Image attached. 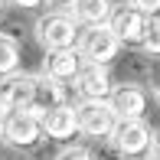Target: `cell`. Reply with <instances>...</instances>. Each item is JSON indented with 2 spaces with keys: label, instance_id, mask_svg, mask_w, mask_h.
<instances>
[{
  "label": "cell",
  "instance_id": "obj_1",
  "mask_svg": "<svg viewBox=\"0 0 160 160\" xmlns=\"http://www.w3.org/2000/svg\"><path fill=\"white\" fill-rule=\"evenodd\" d=\"M75 49H78V56H82V62L108 65L121 52V42H118V36H114V30L105 23V26H85V30H78Z\"/></svg>",
  "mask_w": 160,
  "mask_h": 160
},
{
  "label": "cell",
  "instance_id": "obj_14",
  "mask_svg": "<svg viewBox=\"0 0 160 160\" xmlns=\"http://www.w3.org/2000/svg\"><path fill=\"white\" fill-rule=\"evenodd\" d=\"M20 69V42L10 33H0V78L17 75Z\"/></svg>",
  "mask_w": 160,
  "mask_h": 160
},
{
  "label": "cell",
  "instance_id": "obj_12",
  "mask_svg": "<svg viewBox=\"0 0 160 160\" xmlns=\"http://www.w3.org/2000/svg\"><path fill=\"white\" fill-rule=\"evenodd\" d=\"M39 124H42V137H52V141H69V137H75V131H78L75 108H72V105H59V108H52V111L42 114Z\"/></svg>",
  "mask_w": 160,
  "mask_h": 160
},
{
  "label": "cell",
  "instance_id": "obj_17",
  "mask_svg": "<svg viewBox=\"0 0 160 160\" xmlns=\"http://www.w3.org/2000/svg\"><path fill=\"white\" fill-rule=\"evenodd\" d=\"M131 7H137V10L147 13V17H157L160 13V0H131Z\"/></svg>",
  "mask_w": 160,
  "mask_h": 160
},
{
  "label": "cell",
  "instance_id": "obj_18",
  "mask_svg": "<svg viewBox=\"0 0 160 160\" xmlns=\"http://www.w3.org/2000/svg\"><path fill=\"white\" fill-rule=\"evenodd\" d=\"M39 3H46V0H13V7H20V10H33Z\"/></svg>",
  "mask_w": 160,
  "mask_h": 160
},
{
  "label": "cell",
  "instance_id": "obj_4",
  "mask_svg": "<svg viewBox=\"0 0 160 160\" xmlns=\"http://www.w3.org/2000/svg\"><path fill=\"white\" fill-rule=\"evenodd\" d=\"M108 141L114 144L121 157H144L150 154V144H154V131L144 118H134V121H118L111 131Z\"/></svg>",
  "mask_w": 160,
  "mask_h": 160
},
{
  "label": "cell",
  "instance_id": "obj_8",
  "mask_svg": "<svg viewBox=\"0 0 160 160\" xmlns=\"http://www.w3.org/2000/svg\"><path fill=\"white\" fill-rule=\"evenodd\" d=\"M147 13H141L137 7H121V10H114L111 13V30L114 36H118V42L121 46H141V39H144V30H147Z\"/></svg>",
  "mask_w": 160,
  "mask_h": 160
},
{
  "label": "cell",
  "instance_id": "obj_21",
  "mask_svg": "<svg viewBox=\"0 0 160 160\" xmlns=\"http://www.w3.org/2000/svg\"><path fill=\"white\" fill-rule=\"evenodd\" d=\"M3 3H7V0H0V13H3Z\"/></svg>",
  "mask_w": 160,
  "mask_h": 160
},
{
  "label": "cell",
  "instance_id": "obj_5",
  "mask_svg": "<svg viewBox=\"0 0 160 160\" xmlns=\"http://www.w3.org/2000/svg\"><path fill=\"white\" fill-rule=\"evenodd\" d=\"M108 105H111V111H114L118 121L144 118V111H147V92L141 88V82H121V85L111 88Z\"/></svg>",
  "mask_w": 160,
  "mask_h": 160
},
{
  "label": "cell",
  "instance_id": "obj_15",
  "mask_svg": "<svg viewBox=\"0 0 160 160\" xmlns=\"http://www.w3.org/2000/svg\"><path fill=\"white\" fill-rule=\"evenodd\" d=\"M141 49H144L147 56H160V17H150V20H147V30H144Z\"/></svg>",
  "mask_w": 160,
  "mask_h": 160
},
{
  "label": "cell",
  "instance_id": "obj_2",
  "mask_svg": "<svg viewBox=\"0 0 160 160\" xmlns=\"http://www.w3.org/2000/svg\"><path fill=\"white\" fill-rule=\"evenodd\" d=\"M36 39L46 52H56V49H72L78 39V23L69 17V13H46V17L36 20L33 26Z\"/></svg>",
  "mask_w": 160,
  "mask_h": 160
},
{
  "label": "cell",
  "instance_id": "obj_11",
  "mask_svg": "<svg viewBox=\"0 0 160 160\" xmlns=\"http://www.w3.org/2000/svg\"><path fill=\"white\" fill-rule=\"evenodd\" d=\"M82 56H78V49H56V52H46V62H42V75L56 78V82H75V75L82 72Z\"/></svg>",
  "mask_w": 160,
  "mask_h": 160
},
{
  "label": "cell",
  "instance_id": "obj_7",
  "mask_svg": "<svg viewBox=\"0 0 160 160\" xmlns=\"http://www.w3.org/2000/svg\"><path fill=\"white\" fill-rule=\"evenodd\" d=\"M3 141L13 144V147H36V144L42 141V124H39V118L30 114V111H13V114H7Z\"/></svg>",
  "mask_w": 160,
  "mask_h": 160
},
{
  "label": "cell",
  "instance_id": "obj_20",
  "mask_svg": "<svg viewBox=\"0 0 160 160\" xmlns=\"http://www.w3.org/2000/svg\"><path fill=\"white\" fill-rule=\"evenodd\" d=\"M3 124H7V118H0V141H3Z\"/></svg>",
  "mask_w": 160,
  "mask_h": 160
},
{
  "label": "cell",
  "instance_id": "obj_3",
  "mask_svg": "<svg viewBox=\"0 0 160 160\" xmlns=\"http://www.w3.org/2000/svg\"><path fill=\"white\" fill-rule=\"evenodd\" d=\"M75 108V121H78V131H82L85 137H92V141H105V137H111L114 124H118V118H114L111 105L98 98H82Z\"/></svg>",
  "mask_w": 160,
  "mask_h": 160
},
{
  "label": "cell",
  "instance_id": "obj_16",
  "mask_svg": "<svg viewBox=\"0 0 160 160\" xmlns=\"http://www.w3.org/2000/svg\"><path fill=\"white\" fill-rule=\"evenodd\" d=\"M56 160H98L92 150H85V147H65L56 154Z\"/></svg>",
  "mask_w": 160,
  "mask_h": 160
},
{
  "label": "cell",
  "instance_id": "obj_9",
  "mask_svg": "<svg viewBox=\"0 0 160 160\" xmlns=\"http://www.w3.org/2000/svg\"><path fill=\"white\" fill-rule=\"evenodd\" d=\"M30 92H33V75H7L0 78V118L13 111H26L30 105Z\"/></svg>",
  "mask_w": 160,
  "mask_h": 160
},
{
  "label": "cell",
  "instance_id": "obj_13",
  "mask_svg": "<svg viewBox=\"0 0 160 160\" xmlns=\"http://www.w3.org/2000/svg\"><path fill=\"white\" fill-rule=\"evenodd\" d=\"M65 13L82 26H105V23H111L114 3L111 0H69Z\"/></svg>",
  "mask_w": 160,
  "mask_h": 160
},
{
  "label": "cell",
  "instance_id": "obj_10",
  "mask_svg": "<svg viewBox=\"0 0 160 160\" xmlns=\"http://www.w3.org/2000/svg\"><path fill=\"white\" fill-rule=\"evenodd\" d=\"M114 82H111V72H108V65H82V72L75 75V92L82 98H98L105 101L108 95H111Z\"/></svg>",
  "mask_w": 160,
  "mask_h": 160
},
{
  "label": "cell",
  "instance_id": "obj_6",
  "mask_svg": "<svg viewBox=\"0 0 160 160\" xmlns=\"http://www.w3.org/2000/svg\"><path fill=\"white\" fill-rule=\"evenodd\" d=\"M59 105H69L65 85L56 82V78H49V75H33V92H30L26 111L36 114V118H42L46 111H52V108H59Z\"/></svg>",
  "mask_w": 160,
  "mask_h": 160
},
{
  "label": "cell",
  "instance_id": "obj_19",
  "mask_svg": "<svg viewBox=\"0 0 160 160\" xmlns=\"http://www.w3.org/2000/svg\"><path fill=\"white\" fill-rule=\"evenodd\" d=\"M150 160H160V131L154 134V144H150V154H147Z\"/></svg>",
  "mask_w": 160,
  "mask_h": 160
}]
</instances>
